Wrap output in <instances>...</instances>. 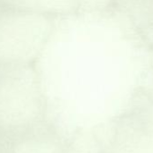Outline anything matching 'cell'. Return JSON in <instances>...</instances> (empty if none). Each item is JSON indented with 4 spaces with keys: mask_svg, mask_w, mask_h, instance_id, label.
Returning <instances> with one entry per match:
<instances>
[]
</instances>
